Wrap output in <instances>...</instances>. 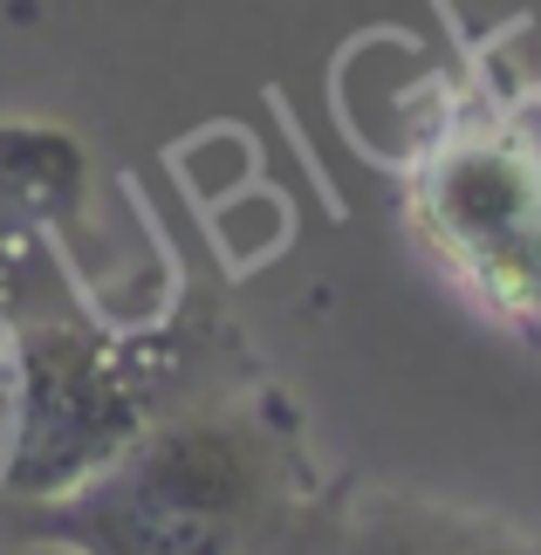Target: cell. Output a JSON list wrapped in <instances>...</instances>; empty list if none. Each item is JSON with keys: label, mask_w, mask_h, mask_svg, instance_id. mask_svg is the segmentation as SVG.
<instances>
[{"label": "cell", "mask_w": 541, "mask_h": 555, "mask_svg": "<svg viewBox=\"0 0 541 555\" xmlns=\"http://www.w3.org/2000/svg\"><path fill=\"white\" fill-rule=\"evenodd\" d=\"M8 453H14V357L0 344V480H8Z\"/></svg>", "instance_id": "cell-4"}, {"label": "cell", "mask_w": 541, "mask_h": 555, "mask_svg": "<svg viewBox=\"0 0 541 555\" xmlns=\"http://www.w3.org/2000/svg\"><path fill=\"white\" fill-rule=\"evenodd\" d=\"M295 555H541L528 528L460 501H431L411 487L330 480Z\"/></svg>", "instance_id": "cell-3"}, {"label": "cell", "mask_w": 541, "mask_h": 555, "mask_svg": "<svg viewBox=\"0 0 541 555\" xmlns=\"http://www.w3.org/2000/svg\"><path fill=\"white\" fill-rule=\"evenodd\" d=\"M288 555H295V548H288Z\"/></svg>", "instance_id": "cell-6"}, {"label": "cell", "mask_w": 541, "mask_h": 555, "mask_svg": "<svg viewBox=\"0 0 541 555\" xmlns=\"http://www.w3.org/2000/svg\"><path fill=\"white\" fill-rule=\"evenodd\" d=\"M534 357H541V344H534Z\"/></svg>", "instance_id": "cell-5"}, {"label": "cell", "mask_w": 541, "mask_h": 555, "mask_svg": "<svg viewBox=\"0 0 541 555\" xmlns=\"http://www.w3.org/2000/svg\"><path fill=\"white\" fill-rule=\"evenodd\" d=\"M398 206L425 261L521 350L541 344V90L466 55L425 82L398 165Z\"/></svg>", "instance_id": "cell-2"}, {"label": "cell", "mask_w": 541, "mask_h": 555, "mask_svg": "<svg viewBox=\"0 0 541 555\" xmlns=\"http://www.w3.org/2000/svg\"><path fill=\"white\" fill-rule=\"evenodd\" d=\"M322 494L330 480L288 391L233 364L151 412L69 487L0 501V542L55 555H288Z\"/></svg>", "instance_id": "cell-1"}]
</instances>
